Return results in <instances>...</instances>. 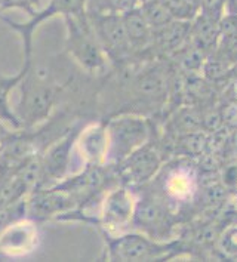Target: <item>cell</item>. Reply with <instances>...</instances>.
Returning a JSON list of instances; mask_svg holds the SVG:
<instances>
[{
    "instance_id": "cell-1",
    "label": "cell",
    "mask_w": 237,
    "mask_h": 262,
    "mask_svg": "<svg viewBox=\"0 0 237 262\" xmlns=\"http://www.w3.org/2000/svg\"><path fill=\"white\" fill-rule=\"evenodd\" d=\"M69 27L67 46L71 56L88 71L104 69V54L91 26L89 15L84 18L66 16Z\"/></svg>"
},
{
    "instance_id": "cell-2",
    "label": "cell",
    "mask_w": 237,
    "mask_h": 262,
    "mask_svg": "<svg viewBox=\"0 0 237 262\" xmlns=\"http://www.w3.org/2000/svg\"><path fill=\"white\" fill-rule=\"evenodd\" d=\"M89 19L102 51L110 58L123 61L134 55L122 12H95L89 14Z\"/></svg>"
},
{
    "instance_id": "cell-3",
    "label": "cell",
    "mask_w": 237,
    "mask_h": 262,
    "mask_svg": "<svg viewBox=\"0 0 237 262\" xmlns=\"http://www.w3.org/2000/svg\"><path fill=\"white\" fill-rule=\"evenodd\" d=\"M107 137L110 156L120 163L131 152L145 144L148 138V127L140 117H119L109 124Z\"/></svg>"
},
{
    "instance_id": "cell-4",
    "label": "cell",
    "mask_w": 237,
    "mask_h": 262,
    "mask_svg": "<svg viewBox=\"0 0 237 262\" xmlns=\"http://www.w3.org/2000/svg\"><path fill=\"white\" fill-rule=\"evenodd\" d=\"M112 261H153L167 253V246L159 245L142 234H125L110 242Z\"/></svg>"
},
{
    "instance_id": "cell-5",
    "label": "cell",
    "mask_w": 237,
    "mask_h": 262,
    "mask_svg": "<svg viewBox=\"0 0 237 262\" xmlns=\"http://www.w3.org/2000/svg\"><path fill=\"white\" fill-rule=\"evenodd\" d=\"M54 89L49 84L40 82L33 76H28L27 80H23V98L19 104L21 119L27 124H34L45 119L54 104Z\"/></svg>"
},
{
    "instance_id": "cell-6",
    "label": "cell",
    "mask_w": 237,
    "mask_h": 262,
    "mask_svg": "<svg viewBox=\"0 0 237 262\" xmlns=\"http://www.w3.org/2000/svg\"><path fill=\"white\" fill-rule=\"evenodd\" d=\"M56 14H62L66 16H76V18H84L88 16L86 12V0H51L49 6L42 11V12H37L36 15H33V18L28 21L27 24H16L12 23L11 19L8 18H3L9 26L15 30H18L26 41V52L27 56L30 55V51H31V36H33V31L36 26H39L43 19L46 18H51Z\"/></svg>"
},
{
    "instance_id": "cell-7",
    "label": "cell",
    "mask_w": 237,
    "mask_h": 262,
    "mask_svg": "<svg viewBox=\"0 0 237 262\" xmlns=\"http://www.w3.org/2000/svg\"><path fill=\"white\" fill-rule=\"evenodd\" d=\"M132 91L144 105H162L167 92V82L163 70L159 67L144 70L132 80Z\"/></svg>"
},
{
    "instance_id": "cell-8",
    "label": "cell",
    "mask_w": 237,
    "mask_h": 262,
    "mask_svg": "<svg viewBox=\"0 0 237 262\" xmlns=\"http://www.w3.org/2000/svg\"><path fill=\"white\" fill-rule=\"evenodd\" d=\"M120 163L123 166V175L126 178L131 182L141 184L156 175L160 167V157L150 145L144 144Z\"/></svg>"
},
{
    "instance_id": "cell-9",
    "label": "cell",
    "mask_w": 237,
    "mask_h": 262,
    "mask_svg": "<svg viewBox=\"0 0 237 262\" xmlns=\"http://www.w3.org/2000/svg\"><path fill=\"white\" fill-rule=\"evenodd\" d=\"M37 242V231L31 222L23 221L9 225L0 235V250L11 256L31 252Z\"/></svg>"
},
{
    "instance_id": "cell-10",
    "label": "cell",
    "mask_w": 237,
    "mask_h": 262,
    "mask_svg": "<svg viewBox=\"0 0 237 262\" xmlns=\"http://www.w3.org/2000/svg\"><path fill=\"white\" fill-rule=\"evenodd\" d=\"M190 39V21L174 19L167 26L153 31L152 48L162 55H174ZM150 48V49H152Z\"/></svg>"
},
{
    "instance_id": "cell-11",
    "label": "cell",
    "mask_w": 237,
    "mask_h": 262,
    "mask_svg": "<svg viewBox=\"0 0 237 262\" xmlns=\"http://www.w3.org/2000/svg\"><path fill=\"white\" fill-rule=\"evenodd\" d=\"M188 41L205 56L213 55L220 43V21L199 14L190 21Z\"/></svg>"
},
{
    "instance_id": "cell-12",
    "label": "cell",
    "mask_w": 237,
    "mask_h": 262,
    "mask_svg": "<svg viewBox=\"0 0 237 262\" xmlns=\"http://www.w3.org/2000/svg\"><path fill=\"white\" fill-rule=\"evenodd\" d=\"M122 16L132 46V52L142 54L144 51H148L153 43V28L150 27L148 21L145 19L140 5L122 12Z\"/></svg>"
},
{
    "instance_id": "cell-13",
    "label": "cell",
    "mask_w": 237,
    "mask_h": 262,
    "mask_svg": "<svg viewBox=\"0 0 237 262\" xmlns=\"http://www.w3.org/2000/svg\"><path fill=\"white\" fill-rule=\"evenodd\" d=\"M132 216H134L132 197L125 190H117L110 194V197L105 200V207H104L105 222L110 224L112 227H119L131 221Z\"/></svg>"
},
{
    "instance_id": "cell-14",
    "label": "cell",
    "mask_w": 237,
    "mask_h": 262,
    "mask_svg": "<svg viewBox=\"0 0 237 262\" xmlns=\"http://www.w3.org/2000/svg\"><path fill=\"white\" fill-rule=\"evenodd\" d=\"M165 209L159 202L153 199L141 200L134 210L132 220L137 224V227L145 231H152L154 228H160L162 222L165 220Z\"/></svg>"
},
{
    "instance_id": "cell-15",
    "label": "cell",
    "mask_w": 237,
    "mask_h": 262,
    "mask_svg": "<svg viewBox=\"0 0 237 262\" xmlns=\"http://www.w3.org/2000/svg\"><path fill=\"white\" fill-rule=\"evenodd\" d=\"M80 148L84 156L94 162L102 159L104 154L109 151L107 132H104V129H101V127L88 129L80 139Z\"/></svg>"
},
{
    "instance_id": "cell-16",
    "label": "cell",
    "mask_w": 237,
    "mask_h": 262,
    "mask_svg": "<svg viewBox=\"0 0 237 262\" xmlns=\"http://www.w3.org/2000/svg\"><path fill=\"white\" fill-rule=\"evenodd\" d=\"M140 8L153 31L165 27L170 21H174V16L169 14L166 6L160 0H145L141 3Z\"/></svg>"
},
{
    "instance_id": "cell-17",
    "label": "cell",
    "mask_w": 237,
    "mask_h": 262,
    "mask_svg": "<svg viewBox=\"0 0 237 262\" xmlns=\"http://www.w3.org/2000/svg\"><path fill=\"white\" fill-rule=\"evenodd\" d=\"M28 66H30V58L27 59V64L24 70L14 77V79H8V80H0V119L9 122L11 124H14L15 127H19V120L12 114V111L9 110V102H8V97L11 89H14V86L19 82L21 79H24L28 73Z\"/></svg>"
},
{
    "instance_id": "cell-18",
    "label": "cell",
    "mask_w": 237,
    "mask_h": 262,
    "mask_svg": "<svg viewBox=\"0 0 237 262\" xmlns=\"http://www.w3.org/2000/svg\"><path fill=\"white\" fill-rule=\"evenodd\" d=\"M174 19L191 21L200 14L202 0H160Z\"/></svg>"
},
{
    "instance_id": "cell-19",
    "label": "cell",
    "mask_w": 237,
    "mask_h": 262,
    "mask_svg": "<svg viewBox=\"0 0 237 262\" xmlns=\"http://www.w3.org/2000/svg\"><path fill=\"white\" fill-rule=\"evenodd\" d=\"M69 141H66L64 144L58 145L52 151L49 152L48 159H46V165H45V172L49 177H58L61 173V170L67 165L69 160Z\"/></svg>"
},
{
    "instance_id": "cell-20",
    "label": "cell",
    "mask_w": 237,
    "mask_h": 262,
    "mask_svg": "<svg viewBox=\"0 0 237 262\" xmlns=\"http://www.w3.org/2000/svg\"><path fill=\"white\" fill-rule=\"evenodd\" d=\"M200 14L221 21L225 15V0H202Z\"/></svg>"
},
{
    "instance_id": "cell-21",
    "label": "cell",
    "mask_w": 237,
    "mask_h": 262,
    "mask_svg": "<svg viewBox=\"0 0 237 262\" xmlns=\"http://www.w3.org/2000/svg\"><path fill=\"white\" fill-rule=\"evenodd\" d=\"M39 5L40 0H0V12L11 8H21L26 9L30 15H36Z\"/></svg>"
},
{
    "instance_id": "cell-22",
    "label": "cell",
    "mask_w": 237,
    "mask_h": 262,
    "mask_svg": "<svg viewBox=\"0 0 237 262\" xmlns=\"http://www.w3.org/2000/svg\"><path fill=\"white\" fill-rule=\"evenodd\" d=\"M225 15H237V0H225Z\"/></svg>"
},
{
    "instance_id": "cell-23",
    "label": "cell",
    "mask_w": 237,
    "mask_h": 262,
    "mask_svg": "<svg viewBox=\"0 0 237 262\" xmlns=\"http://www.w3.org/2000/svg\"><path fill=\"white\" fill-rule=\"evenodd\" d=\"M142 2H145V0H138V3H140V5L142 3Z\"/></svg>"
}]
</instances>
